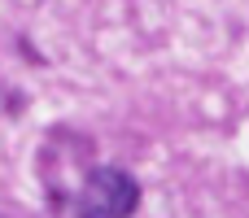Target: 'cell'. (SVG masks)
I'll return each mask as SVG.
<instances>
[{"label": "cell", "mask_w": 249, "mask_h": 218, "mask_svg": "<svg viewBox=\"0 0 249 218\" xmlns=\"http://www.w3.org/2000/svg\"><path fill=\"white\" fill-rule=\"evenodd\" d=\"M140 210V184L118 170V166H101L83 179L79 197H74V214L79 218H131Z\"/></svg>", "instance_id": "1"}]
</instances>
